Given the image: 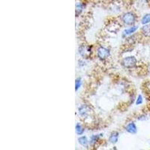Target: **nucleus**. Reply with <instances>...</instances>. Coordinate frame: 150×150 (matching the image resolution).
I'll return each instance as SVG.
<instances>
[{"mask_svg": "<svg viewBox=\"0 0 150 150\" xmlns=\"http://www.w3.org/2000/svg\"><path fill=\"white\" fill-rule=\"evenodd\" d=\"M122 21L126 25H134L136 22V15L132 12H126L122 16Z\"/></svg>", "mask_w": 150, "mask_h": 150, "instance_id": "f257e3e1", "label": "nucleus"}, {"mask_svg": "<svg viewBox=\"0 0 150 150\" xmlns=\"http://www.w3.org/2000/svg\"><path fill=\"white\" fill-rule=\"evenodd\" d=\"M137 59L134 56H128L123 59L122 62V65L126 68H132L136 66L137 65Z\"/></svg>", "mask_w": 150, "mask_h": 150, "instance_id": "f03ea898", "label": "nucleus"}, {"mask_svg": "<svg viewBox=\"0 0 150 150\" xmlns=\"http://www.w3.org/2000/svg\"><path fill=\"white\" fill-rule=\"evenodd\" d=\"M110 55V50L104 47H100L97 50V56L101 60H104L108 59Z\"/></svg>", "mask_w": 150, "mask_h": 150, "instance_id": "7ed1b4c3", "label": "nucleus"}, {"mask_svg": "<svg viewBox=\"0 0 150 150\" xmlns=\"http://www.w3.org/2000/svg\"><path fill=\"white\" fill-rule=\"evenodd\" d=\"M91 53H92V50H91L90 47L82 45L79 47V53L83 58H88Z\"/></svg>", "mask_w": 150, "mask_h": 150, "instance_id": "20e7f679", "label": "nucleus"}, {"mask_svg": "<svg viewBox=\"0 0 150 150\" xmlns=\"http://www.w3.org/2000/svg\"><path fill=\"white\" fill-rule=\"evenodd\" d=\"M78 112L80 116L82 117H86L89 116L91 112V108L86 104H83L78 108Z\"/></svg>", "mask_w": 150, "mask_h": 150, "instance_id": "39448f33", "label": "nucleus"}, {"mask_svg": "<svg viewBox=\"0 0 150 150\" xmlns=\"http://www.w3.org/2000/svg\"><path fill=\"white\" fill-rule=\"evenodd\" d=\"M125 130L130 134H136L137 131L136 125L134 122H129L125 127Z\"/></svg>", "mask_w": 150, "mask_h": 150, "instance_id": "423d86ee", "label": "nucleus"}, {"mask_svg": "<svg viewBox=\"0 0 150 150\" xmlns=\"http://www.w3.org/2000/svg\"><path fill=\"white\" fill-rule=\"evenodd\" d=\"M137 29H138V26H131V27L128 28V29H125V30L123 31V35L127 36V35H130L133 34V33H134L137 30Z\"/></svg>", "mask_w": 150, "mask_h": 150, "instance_id": "0eeeda50", "label": "nucleus"}, {"mask_svg": "<svg viewBox=\"0 0 150 150\" xmlns=\"http://www.w3.org/2000/svg\"><path fill=\"white\" fill-rule=\"evenodd\" d=\"M119 135H120V134L118 133L117 131L112 132L109 137V141L111 143H113V144L116 143L118 142V140H119Z\"/></svg>", "mask_w": 150, "mask_h": 150, "instance_id": "6e6552de", "label": "nucleus"}, {"mask_svg": "<svg viewBox=\"0 0 150 150\" xmlns=\"http://www.w3.org/2000/svg\"><path fill=\"white\" fill-rule=\"evenodd\" d=\"M141 33L145 37L150 38V25L149 24H146L142 27Z\"/></svg>", "mask_w": 150, "mask_h": 150, "instance_id": "1a4fd4ad", "label": "nucleus"}, {"mask_svg": "<svg viewBox=\"0 0 150 150\" xmlns=\"http://www.w3.org/2000/svg\"><path fill=\"white\" fill-rule=\"evenodd\" d=\"M78 142L80 145L83 146H86L89 143V140H87V137L85 136H82L78 138Z\"/></svg>", "mask_w": 150, "mask_h": 150, "instance_id": "9d476101", "label": "nucleus"}, {"mask_svg": "<svg viewBox=\"0 0 150 150\" xmlns=\"http://www.w3.org/2000/svg\"><path fill=\"white\" fill-rule=\"evenodd\" d=\"M75 131H76V134L78 135H83V134L84 133V129L82 127V125L80 124V123H77L76 125V127H75Z\"/></svg>", "mask_w": 150, "mask_h": 150, "instance_id": "9b49d317", "label": "nucleus"}, {"mask_svg": "<svg viewBox=\"0 0 150 150\" xmlns=\"http://www.w3.org/2000/svg\"><path fill=\"white\" fill-rule=\"evenodd\" d=\"M83 10V5L81 2H76V14L79 15Z\"/></svg>", "mask_w": 150, "mask_h": 150, "instance_id": "f8f14e48", "label": "nucleus"}, {"mask_svg": "<svg viewBox=\"0 0 150 150\" xmlns=\"http://www.w3.org/2000/svg\"><path fill=\"white\" fill-rule=\"evenodd\" d=\"M141 23L143 25H146L150 23V14H146L141 19Z\"/></svg>", "mask_w": 150, "mask_h": 150, "instance_id": "ddd939ff", "label": "nucleus"}, {"mask_svg": "<svg viewBox=\"0 0 150 150\" xmlns=\"http://www.w3.org/2000/svg\"><path fill=\"white\" fill-rule=\"evenodd\" d=\"M98 135H92L90 137V140H89V143H90L91 145H94L97 142V140H98Z\"/></svg>", "mask_w": 150, "mask_h": 150, "instance_id": "4468645a", "label": "nucleus"}, {"mask_svg": "<svg viewBox=\"0 0 150 150\" xmlns=\"http://www.w3.org/2000/svg\"><path fill=\"white\" fill-rule=\"evenodd\" d=\"M80 86H81V80H80V78H78L75 81V90H78Z\"/></svg>", "mask_w": 150, "mask_h": 150, "instance_id": "2eb2a0df", "label": "nucleus"}, {"mask_svg": "<svg viewBox=\"0 0 150 150\" xmlns=\"http://www.w3.org/2000/svg\"><path fill=\"white\" fill-rule=\"evenodd\" d=\"M142 103H143V97H142L141 95H139L136 100V104L137 105H140Z\"/></svg>", "mask_w": 150, "mask_h": 150, "instance_id": "dca6fc26", "label": "nucleus"}, {"mask_svg": "<svg viewBox=\"0 0 150 150\" xmlns=\"http://www.w3.org/2000/svg\"><path fill=\"white\" fill-rule=\"evenodd\" d=\"M149 73H150V65H149Z\"/></svg>", "mask_w": 150, "mask_h": 150, "instance_id": "f3484780", "label": "nucleus"}, {"mask_svg": "<svg viewBox=\"0 0 150 150\" xmlns=\"http://www.w3.org/2000/svg\"><path fill=\"white\" fill-rule=\"evenodd\" d=\"M149 88H150V86H149Z\"/></svg>", "mask_w": 150, "mask_h": 150, "instance_id": "a211bd4d", "label": "nucleus"}]
</instances>
